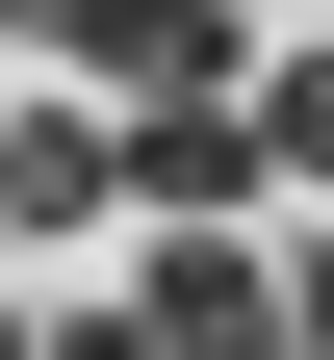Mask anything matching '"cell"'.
<instances>
[{
	"mask_svg": "<svg viewBox=\"0 0 334 360\" xmlns=\"http://www.w3.org/2000/svg\"><path fill=\"white\" fill-rule=\"evenodd\" d=\"M77 103H257V26L231 0H52Z\"/></svg>",
	"mask_w": 334,
	"mask_h": 360,
	"instance_id": "obj_1",
	"label": "cell"
},
{
	"mask_svg": "<svg viewBox=\"0 0 334 360\" xmlns=\"http://www.w3.org/2000/svg\"><path fill=\"white\" fill-rule=\"evenodd\" d=\"M257 103H129V206H155V232H231V206H257Z\"/></svg>",
	"mask_w": 334,
	"mask_h": 360,
	"instance_id": "obj_2",
	"label": "cell"
},
{
	"mask_svg": "<svg viewBox=\"0 0 334 360\" xmlns=\"http://www.w3.org/2000/svg\"><path fill=\"white\" fill-rule=\"evenodd\" d=\"M129 309H155L180 360H283V257H257V232H155V283H129Z\"/></svg>",
	"mask_w": 334,
	"mask_h": 360,
	"instance_id": "obj_3",
	"label": "cell"
},
{
	"mask_svg": "<svg viewBox=\"0 0 334 360\" xmlns=\"http://www.w3.org/2000/svg\"><path fill=\"white\" fill-rule=\"evenodd\" d=\"M129 206V103H26L0 129V232H103Z\"/></svg>",
	"mask_w": 334,
	"mask_h": 360,
	"instance_id": "obj_4",
	"label": "cell"
},
{
	"mask_svg": "<svg viewBox=\"0 0 334 360\" xmlns=\"http://www.w3.org/2000/svg\"><path fill=\"white\" fill-rule=\"evenodd\" d=\"M257 155H283V180H334V52H257Z\"/></svg>",
	"mask_w": 334,
	"mask_h": 360,
	"instance_id": "obj_5",
	"label": "cell"
},
{
	"mask_svg": "<svg viewBox=\"0 0 334 360\" xmlns=\"http://www.w3.org/2000/svg\"><path fill=\"white\" fill-rule=\"evenodd\" d=\"M283 360H334V257H283Z\"/></svg>",
	"mask_w": 334,
	"mask_h": 360,
	"instance_id": "obj_6",
	"label": "cell"
},
{
	"mask_svg": "<svg viewBox=\"0 0 334 360\" xmlns=\"http://www.w3.org/2000/svg\"><path fill=\"white\" fill-rule=\"evenodd\" d=\"M52 360H180V335H155V309H77V335H52Z\"/></svg>",
	"mask_w": 334,
	"mask_h": 360,
	"instance_id": "obj_7",
	"label": "cell"
},
{
	"mask_svg": "<svg viewBox=\"0 0 334 360\" xmlns=\"http://www.w3.org/2000/svg\"><path fill=\"white\" fill-rule=\"evenodd\" d=\"M26 26H52V0H0V52H26Z\"/></svg>",
	"mask_w": 334,
	"mask_h": 360,
	"instance_id": "obj_8",
	"label": "cell"
},
{
	"mask_svg": "<svg viewBox=\"0 0 334 360\" xmlns=\"http://www.w3.org/2000/svg\"><path fill=\"white\" fill-rule=\"evenodd\" d=\"M0 360H52V335H26V309H0Z\"/></svg>",
	"mask_w": 334,
	"mask_h": 360,
	"instance_id": "obj_9",
	"label": "cell"
}]
</instances>
